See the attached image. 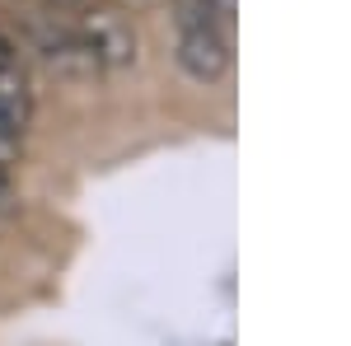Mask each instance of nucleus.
Masks as SVG:
<instances>
[{
  "label": "nucleus",
  "mask_w": 351,
  "mask_h": 346,
  "mask_svg": "<svg viewBox=\"0 0 351 346\" xmlns=\"http://www.w3.org/2000/svg\"><path fill=\"white\" fill-rule=\"evenodd\" d=\"M24 127H28V84L19 71H5L0 75V164L24 140Z\"/></svg>",
  "instance_id": "obj_3"
},
{
  "label": "nucleus",
  "mask_w": 351,
  "mask_h": 346,
  "mask_svg": "<svg viewBox=\"0 0 351 346\" xmlns=\"http://www.w3.org/2000/svg\"><path fill=\"white\" fill-rule=\"evenodd\" d=\"M43 14H75V10H89L94 0H33Z\"/></svg>",
  "instance_id": "obj_5"
},
{
  "label": "nucleus",
  "mask_w": 351,
  "mask_h": 346,
  "mask_svg": "<svg viewBox=\"0 0 351 346\" xmlns=\"http://www.w3.org/2000/svg\"><path fill=\"white\" fill-rule=\"evenodd\" d=\"M10 206V173H5V164H0V211Z\"/></svg>",
  "instance_id": "obj_7"
},
{
  "label": "nucleus",
  "mask_w": 351,
  "mask_h": 346,
  "mask_svg": "<svg viewBox=\"0 0 351 346\" xmlns=\"http://www.w3.org/2000/svg\"><path fill=\"white\" fill-rule=\"evenodd\" d=\"M5 71H14V47H10V38H0V75Z\"/></svg>",
  "instance_id": "obj_6"
},
{
  "label": "nucleus",
  "mask_w": 351,
  "mask_h": 346,
  "mask_svg": "<svg viewBox=\"0 0 351 346\" xmlns=\"http://www.w3.org/2000/svg\"><path fill=\"white\" fill-rule=\"evenodd\" d=\"M173 61L197 84H220L234 66V33L211 24H173Z\"/></svg>",
  "instance_id": "obj_2"
},
{
  "label": "nucleus",
  "mask_w": 351,
  "mask_h": 346,
  "mask_svg": "<svg viewBox=\"0 0 351 346\" xmlns=\"http://www.w3.org/2000/svg\"><path fill=\"white\" fill-rule=\"evenodd\" d=\"M239 0H173V24H211L234 33Z\"/></svg>",
  "instance_id": "obj_4"
},
{
  "label": "nucleus",
  "mask_w": 351,
  "mask_h": 346,
  "mask_svg": "<svg viewBox=\"0 0 351 346\" xmlns=\"http://www.w3.org/2000/svg\"><path fill=\"white\" fill-rule=\"evenodd\" d=\"M38 52L56 75L94 80L136 61V28L117 10L94 0L75 14H47V24L38 28Z\"/></svg>",
  "instance_id": "obj_1"
}]
</instances>
